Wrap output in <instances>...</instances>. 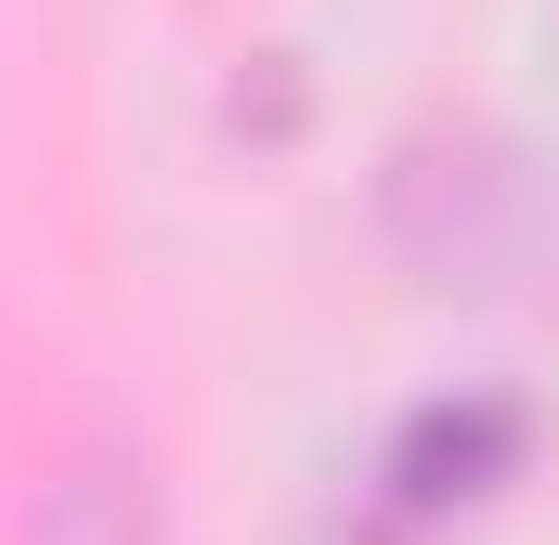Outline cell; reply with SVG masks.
I'll return each instance as SVG.
<instances>
[{"mask_svg":"<svg viewBox=\"0 0 559 545\" xmlns=\"http://www.w3.org/2000/svg\"><path fill=\"white\" fill-rule=\"evenodd\" d=\"M521 468V403H495V390H468V403H417L391 428V507L429 520V507H468V494H495Z\"/></svg>","mask_w":559,"mask_h":545,"instance_id":"obj_2","label":"cell"},{"mask_svg":"<svg viewBox=\"0 0 559 545\" xmlns=\"http://www.w3.org/2000/svg\"><path fill=\"white\" fill-rule=\"evenodd\" d=\"M391 247L429 286H508L547 247V182L495 131H417L391 156Z\"/></svg>","mask_w":559,"mask_h":545,"instance_id":"obj_1","label":"cell"},{"mask_svg":"<svg viewBox=\"0 0 559 545\" xmlns=\"http://www.w3.org/2000/svg\"><path fill=\"white\" fill-rule=\"evenodd\" d=\"M26 545H169V494H156V468H143L131 441H79L39 481Z\"/></svg>","mask_w":559,"mask_h":545,"instance_id":"obj_3","label":"cell"}]
</instances>
